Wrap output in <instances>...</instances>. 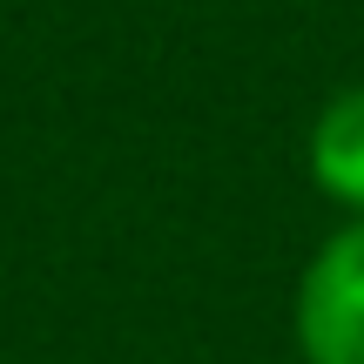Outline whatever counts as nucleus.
I'll return each mask as SVG.
<instances>
[{"instance_id": "f257e3e1", "label": "nucleus", "mask_w": 364, "mask_h": 364, "mask_svg": "<svg viewBox=\"0 0 364 364\" xmlns=\"http://www.w3.org/2000/svg\"><path fill=\"white\" fill-rule=\"evenodd\" d=\"M290 331L304 364H364V216H338V230L311 250Z\"/></svg>"}, {"instance_id": "f03ea898", "label": "nucleus", "mask_w": 364, "mask_h": 364, "mask_svg": "<svg viewBox=\"0 0 364 364\" xmlns=\"http://www.w3.org/2000/svg\"><path fill=\"white\" fill-rule=\"evenodd\" d=\"M304 169H311V189L338 216H364V81L338 88L317 108L311 142H304Z\"/></svg>"}]
</instances>
